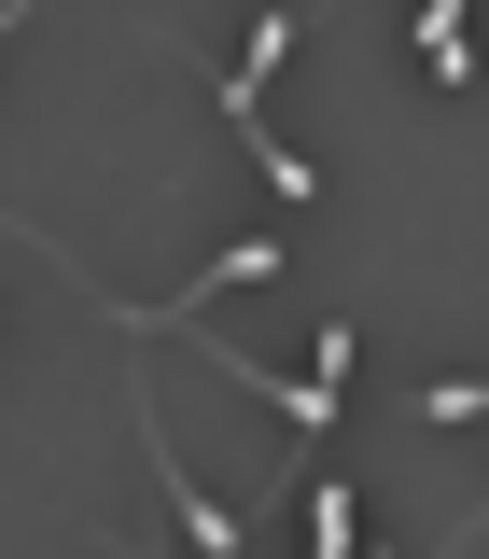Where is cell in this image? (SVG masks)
Segmentation results:
<instances>
[{
  "label": "cell",
  "instance_id": "cell-1",
  "mask_svg": "<svg viewBox=\"0 0 489 559\" xmlns=\"http://www.w3.org/2000/svg\"><path fill=\"white\" fill-rule=\"evenodd\" d=\"M127 419H140V476H154L168 503H182L196 559H238V518H224V503H196V489H182V462H168V433H154V378H127Z\"/></svg>",
  "mask_w": 489,
  "mask_h": 559
},
{
  "label": "cell",
  "instance_id": "cell-2",
  "mask_svg": "<svg viewBox=\"0 0 489 559\" xmlns=\"http://www.w3.org/2000/svg\"><path fill=\"white\" fill-rule=\"evenodd\" d=\"M419 57H433V84H448V98L476 84V43H462V14H448V0H419Z\"/></svg>",
  "mask_w": 489,
  "mask_h": 559
}]
</instances>
